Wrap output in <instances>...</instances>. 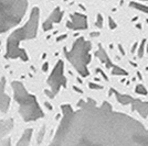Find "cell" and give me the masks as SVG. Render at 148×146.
I'll return each instance as SVG.
<instances>
[{
  "instance_id": "cell-2",
  "label": "cell",
  "mask_w": 148,
  "mask_h": 146,
  "mask_svg": "<svg viewBox=\"0 0 148 146\" xmlns=\"http://www.w3.org/2000/svg\"><path fill=\"white\" fill-rule=\"evenodd\" d=\"M40 19V10L39 8L34 7L31 10V14L29 20L25 22V24L18 30L12 32L8 40H7V53L6 57L9 59L20 58L23 62L28 61V55L23 49L20 47V43L25 40H31L37 36L38 25Z\"/></svg>"
},
{
  "instance_id": "cell-8",
  "label": "cell",
  "mask_w": 148,
  "mask_h": 146,
  "mask_svg": "<svg viewBox=\"0 0 148 146\" xmlns=\"http://www.w3.org/2000/svg\"><path fill=\"white\" fill-rule=\"evenodd\" d=\"M112 91L115 93V97L118 100V102H121L122 104H132L133 110H136L143 118L148 116V102H143L139 99H134L130 96L122 95L116 90H112Z\"/></svg>"
},
{
  "instance_id": "cell-4",
  "label": "cell",
  "mask_w": 148,
  "mask_h": 146,
  "mask_svg": "<svg viewBox=\"0 0 148 146\" xmlns=\"http://www.w3.org/2000/svg\"><path fill=\"white\" fill-rule=\"evenodd\" d=\"M28 9V0H0V34L21 22Z\"/></svg>"
},
{
  "instance_id": "cell-9",
  "label": "cell",
  "mask_w": 148,
  "mask_h": 146,
  "mask_svg": "<svg viewBox=\"0 0 148 146\" xmlns=\"http://www.w3.org/2000/svg\"><path fill=\"white\" fill-rule=\"evenodd\" d=\"M66 26L71 30H85L87 28L86 17L81 13L71 14V20L66 23Z\"/></svg>"
},
{
  "instance_id": "cell-18",
  "label": "cell",
  "mask_w": 148,
  "mask_h": 146,
  "mask_svg": "<svg viewBox=\"0 0 148 146\" xmlns=\"http://www.w3.org/2000/svg\"><path fill=\"white\" fill-rule=\"evenodd\" d=\"M110 25H111L112 29H115V28H116V24H115V22H114V21H113L111 18H110Z\"/></svg>"
},
{
  "instance_id": "cell-12",
  "label": "cell",
  "mask_w": 148,
  "mask_h": 146,
  "mask_svg": "<svg viewBox=\"0 0 148 146\" xmlns=\"http://www.w3.org/2000/svg\"><path fill=\"white\" fill-rule=\"evenodd\" d=\"M32 133H33V130H32V128H28V130H25V132H23L22 137H21V139H20V141L17 143V145H18V146H20V145H29V144H30Z\"/></svg>"
},
{
  "instance_id": "cell-11",
  "label": "cell",
  "mask_w": 148,
  "mask_h": 146,
  "mask_svg": "<svg viewBox=\"0 0 148 146\" xmlns=\"http://www.w3.org/2000/svg\"><path fill=\"white\" fill-rule=\"evenodd\" d=\"M95 55H96V57H97L102 63H104L107 68H112V69H113L114 67L116 66V65H114V64L110 61V58H108V56H107V54H106V52H105L104 49L101 47V49L95 53Z\"/></svg>"
},
{
  "instance_id": "cell-1",
  "label": "cell",
  "mask_w": 148,
  "mask_h": 146,
  "mask_svg": "<svg viewBox=\"0 0 148 146\" xmlns=\"http://www.w3.org/2000/svg\"><path fill=\"white\" fill-rule=\"evenodd\" d=\"M62 119L51 145L148 146V130L140 122L118 113L107 102L81 100L77 110L63 104Z\"/></svg>"
},
{
  "instance_id": "cell-6",
  "label": "cell",
  "mask_w": 148,
  "mask_h": 146,
  "mask_svg": "<svg viewBox=\"0 0 148 146\" xmlns=\"http://www.w3.org/2000/svg\"><path fill=\"white\" fill-rule=\"evenodd\" d=\"M5 79H0V113H7L10 107V97L6 93ZM12 119H0V145H10L9 136L13 130Z\"/></svg>"
},
{
  "instance_id": "cell-10",
  "label": "cell",
  "mask_w": 148,
  "mask_h": 146,
  "mask_svg": "<svg viewBox=\"0 0 148 146\" xmlns=\"http://www.w3.org/2000/svg\"><path fill=\"white\" fill-rule=\"evenodd\" d=\"M62 17H63V11H61L60 8H56L53 10V12L50 14V17L43 23V30L44 31H49L53 28V24L54 23H59L61 21Z\"/></svg>"
},
{
  "instance_id": "cell-15",
  "label": "cell",
  "mask_w": 148,
  "mask_h": 146,
  "mask_svg": "<svg viewBox=\"0 0 148 146\" xmlns=\"http://www.w3.org/2000/svg\"><path fill=\"white\" fill-rule=\"evenodd\" d=\"M136 92H137V93H140V95H145V96L147 95V90H146L145 87L142 85H138L136 87Z\"/></svg>"
},
{
  "instance_id": "cell-7",
  "label": "cell",
  "mask_w": 148,
  "mask_h": 146,
  "mask_svg": "<svg viewBox=\"0 0 148 146\" xmlns=\"http://www.w3.org/2000/svg\"><path fill=\"white\" fill-rule=\"evenodd\" d=\"M48 84L51 88L53 96L59 92L62 86H66V78L64 77V65L62 61H59L56 63L50 77L48 78Z\"/></svg>"
},
{
  "instance_id": "cell-20",
  "label": "cell",
  "mask_w": 148,
  "mask_h": 146,
  "mask_svg": "<svg viewBox=\"0 0 148 146\" xmlns=\"http://www.w3.org/2000/svg\"><path fill=\"white\" fill-rule=\"evenodd\" d=\"M144 1H145V0H144ZM146 1H148V0H146Z\"/></svg>"
},
{
  "instance_id": "cell-19",
  "label": "cell",
  "mask_w": 148,
  "mask_h": 146,
  "mask_svg": "<svg viewBox=\"0 0 148 146\" xmlns=\"http://www.w3.org/2000/svg\"><path fill=\"white\" fill-rule=\"evenodd\" d=\"M90 87H91V88H97V89H99V88H102L101 86H95L94 84H91V85H90Z\"/></svg>"
},
{
  "instance_id": "cell-3",
  "label": "cell",
  "mask_w": 148,
  "mask_h": 146,
  "mask_svg": "<svg viewBox=\"0 0 148 146\" xmlns=\"http://www.w3.org/2000/svg\"><path fill=\"white\" fill-rule=\"evenodd\" d=\"M11 87L13 89V98L19 105V114L25 122L43 118V111L38 103L37 98L28 92L22 82L13 81Z\"/></svg>"
},
{
  "instance_id": "cell-21",
  "label": "cell",
  "mask_w": 148,
  "mask_h": 146,
  "mask_svg": "<svg viewBox=\"0 0 148 146\" xmlns=\"http://www.w3.org/2000/svg\"><path fill=\"white\" fill-rule=\"evenodd\" d=\"M0 45H1V43H0Z\"/></svg>"
},
{
  "instance_id": "cell-13",
  "label": "cell",
  "mask_w": 148,
  "mask_h": 146,
  "mask_svg": "<svg viewBox=\"0 0 148 146\" xmlns=\"http://www.w3.org/2000/svg\"><path fill=\"white\" fill-rule=\"evenodd\" d=\"M130 6L133 8H135L139 11H143L145 13H148V6H144V5H140V3H136V2H130Z\"/></svg>"
},
{
  "instance_id": "cell-17",
  "label": "cell",
  "mask_w": 148,
  "mask_h": 146,
  "mask_svg": "<svg viewBox=\"0 0 148 146\" xmlns=\"http://www.w3.org/2000/svg\"><path fill=\"white\" fill-rule=\"evenodd\" d=\"M96 25L99 28H102V17H101V14L97 16V23H96Z\"/></svg>"
},
{
  "instance_id": "cell-5",
  "label": "cell",
  "mask_w": 148,
  "mask_h": 146,
  "mask_svg": "<svg viewBox=\"0 0 148 146\" xmlns=\"http://www.w3.org/2000/svg\"><path fill=\"white\" fill-rule=\"evenodd\" d=\"M90 49H91V43L86 41L84 37H79L74 42L71 51L64 49V55L74 68L77 70V73L82 75L83 77L88 76V69L87 65L91 62L90 56Z\"/></svg>"
},
{
  "instance_id": "cell-14",
  "label": "cell",
  "mask_w": 148,
  "mask_h": 146,
  "mask_svg": "<svg viewBox=\"0 0 148 146\" xmlns=\"http://www.w3.org/2000/svg\"><path fill=\"white\" fill-rule=\"evenodd\" d=\"M112 74H113V75H127V72H125L121 67L115 66L112 69Z\"/></svg>"
},
{
  "instance_id": "cell-16",
  "label": "cell",
  "mask_w": 148,
  "mask_h": 146,
  "mask_svg": "<svg viewBox=\"0 0 148 146\" xmlns=\"http://www.w3.org/2000/svg\"><path fill=\"white\" fill-rule=\"evenodd\" d=\"M144 45H145V41L142 43V45H140V49H139V52H138V55H139V57H142L143 53H144Z\"/></svg>"
}]
</instances>
